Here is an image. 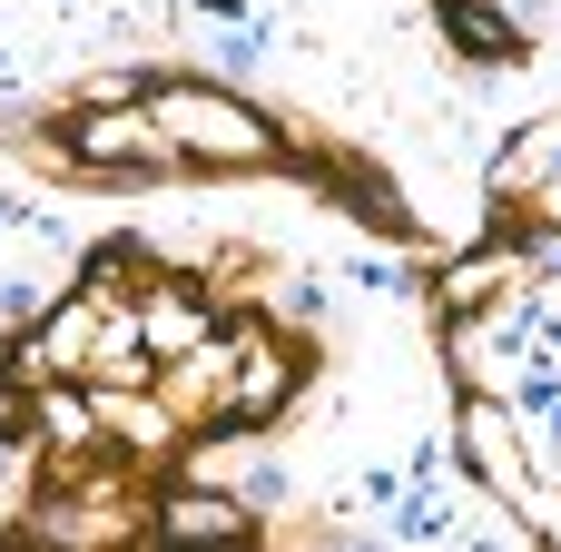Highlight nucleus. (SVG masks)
Here are the masks:
<instances>
[{
	"mask_svg": "<svg viewBox=\"0 0 561 552\" xmlns=\"http://www.w3.org/2000/svg\"><path fill=\"white\" fill-rule=\"evenodd\" d=\"M483 188H493V217H503V207H533L542 188H561V109H552V119H533V128L493 158Z\"/></svg>",
	"mask_w": 561,
	"mask_h": 552,
	"instance_id": "obj_6",
	"label": "nucleus"
},
{
	"mask_svg": "<svg viewBox=\"0 0 561 552\" xmlns=\"http://www.w3.org/2000/svg\"><path fill=\"white\" fill-rule=\"evenodd\" d=\"M148 543H247L256 523H247V504L237 494H217V484H168V494H148V523H138Z\"/></svg>",
	"mask_w": 561,
	"mask_h": 552,
	"instance_id": "obj_4",
	"label": "nucleus"
},
{
	"mask_svg": "<svg viewBox=\"0 0 561 552\" xmlns=\"http://www.w3.org/2000/svg\"><path fill=\"white\" fill-rule=\"evenodd\" d=\"M148 119L168 128L178 168H286V119L247 109L237 89L217 79H148Z\"/></svg>",
	"mask_w": 561,
	"mask_h": 552,
	"instance_id": "obj_1",
	"label": "nucleus"
},
{
	"mask_svg": "<svg viewBox=\"0 0 561 552\" xmlns=\"http://www.w3.org/2000/svg\"><path fill=\"white\" fill-rule=\"evenodd\" d=\"M237 336V385H227V435H256V425H276L286 405H296V385H306V336H286L276 316H237L227 326Z\"/></svg>",
	"mask_w": 561,
	"mask_h": 552,
	"instance_id": "obj_2",
	"label": "nucleus"
},
{
	"mask_svg": "<svg viewBox=\"0 0 561 552\" xmlns=\"http://www.w3.org/2000/svg\"><path fill=\"white\" fill-rule=\"evenodd\" d=\"M454 425H463V464L483 474L493 504H513V514H552L542 464H533V444H523V405H503V395H463Z\"/></svg>",
	"mask_w": 561,
	"mask_h": 552,
	"instance_id": "obj_3",
	"label": "nucleus"
},
{
	"mask_svg": "<svg viewBox=\"0 0 561 552\" xmlns=\"http://www.w3.org/2000/svg\"><path fill=\"white\" fill-rule=\"evenodd\" d=\"M434 30L454 40V59H473V69H513L533 40H523V20L503 10V0H434Z\"/></svg>",
	"mask_w": 561,
	"mask_h": 552,
	"instance_id": "obj_5",
	"label": "nucleus"
}]
</instances>
